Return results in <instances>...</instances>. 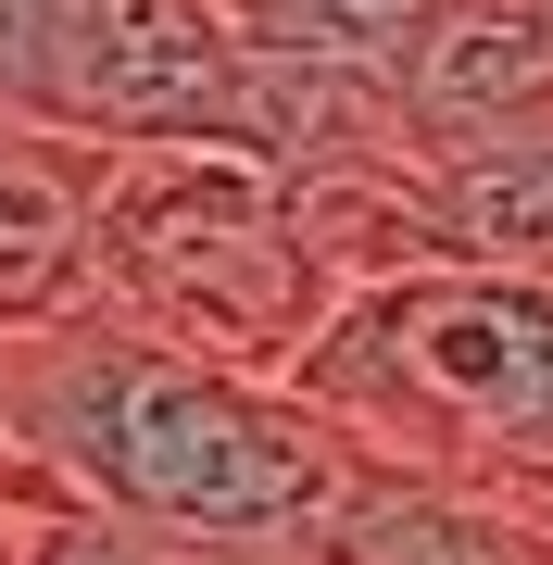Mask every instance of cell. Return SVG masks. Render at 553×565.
Here are the masks:
<instances>
[{
  "instance_id": "obj_8",
  "label": "cell",
  "mask_w": 553,
  "mask_h": 565,
  "mask_svg": "<svg viewBox=\"0 0 553 565\" xmlns=\"http://www.w3.org/2000/svg\"><path fill=\"white\" fill-rule=\"evenodd\" d=\"M0 565H13V503H0Z\"/></svg>"
},
{
  "instance_id": "obj_4",
  "label": "cell",
  "mask_w": 553,
  "mask_h": 565,
  "mask_svg": "<svg viewBox=\"0 0 553 565\" xmlns=\"http://www.w3.org/2000/svg\"><path fill=\"white\" fill-rule=\"evenodd\" d=\"M340 277L302 226V189L240 151H102L88 189V327L226 377H277L328 340Z\"/></svg>"
},
{
  "instance_id": "obj_1",
  "label": "cell",
  "mask_w": 553,
  "mask_h": 565,
  "mask_svg": "<svg viewBox=\"0 0 553 565\" xmlns=\"http://www.w3.org/2000/svg\"><path fill=\"white\" fill-rule=\"evenodd\" d=\"M365 490L377 452L340 440L277 377H226L114 327L0 340V503L13 515L76 503L202 565H328Z\"/></svg>"
},
{
  "instance_id": "obj_2",
  "label": "cell",
  "mask_w": 553,
  "mask_h": 565,
  "mask_svg": "<svg viewBox=\"0 0 553 565\" xmlns=\"http://www.w3.org/2000/svg\"><path fill=\"white\" fill-rule=\"evenodd\" d=\"M0 126L76 151H240L289 189L415 163L403 102L377 76L265 63L214 0H0Z\"/></svg>"
},
{
  "instance_id": "obj_3",
  "label": "cell",
  "mask_w": 553,
  "mask_h": 565,
  "mask_svg": "<svg viewBox=\"0 0 553 565\" xmlns=\"http://www.w3.org/2000/svg\"><path fill=\"white\" fill-rule=\"evenodd\" d=\"M315 415L377 465L553 515V289L541 277H377L289 364Z\"/></svg>"
},
{
  "instance_id": "obj_6",
  "label": "cell",
  "mask_w": 553,
  "mask_h": 565,
  "mask_svg": "<svg viewBox=\"0 0 553 565\" xmlns=\"http://www.w3.org/2000/svg\"><path fill=\"white\" fill-rule=\"evenodd\" d=\"M88 189L102 151L0 126V340L88 327Z\"/></svg>"
},
{
  "instance_id": "obj_5",
  "label": "cell",
  "mask_w": 553,
  "mask_h": 565,
  "mask_svg": "<svg viewBox=\"0 0 553 565\" xmlns=\"http://www.w3.org/2000/svg\"><path fill=\"white\" fill-rule=\"evenodd\" d=\"M390 102H403L415 163L553 139V0H440Z\"/></svg>"
},
{
  "instance_id": "obj_7",
  "label": "cell",
  "mask_w": 553,
  "mask_h": 565,
  "mask_svg": "<svg viewBox=\"0 0 553 565\" xmlns=\"http://www.w3.org/2000/svg\"><path fill=\"white\" fill-rule=\"evenodd\" d=\"M226 25H240V51L265 63H315V76H403L415 39H428L440 0H214Z\"/></svg>"
}]
</instances>
